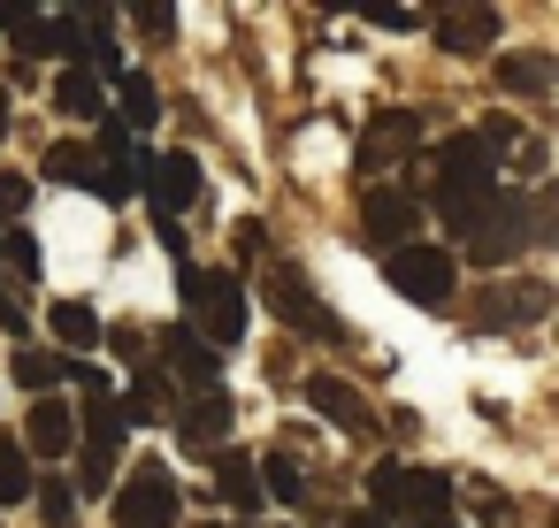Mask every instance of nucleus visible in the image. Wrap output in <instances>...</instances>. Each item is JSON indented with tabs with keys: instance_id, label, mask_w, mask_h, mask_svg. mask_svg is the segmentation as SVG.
<instances>
[{
	"instance_id": "4",
	"label": "nucleus",
	"mask_w": 559,
	"mask_h": 528,
	"mask_svg": "<svg viewBox=\"0 0 559 528\" xmlns=\"http://www.w3.org/2000/svg\"><path fill=\"white\" fill-rule=\"evenodd\" d=\"M421 139H429V116H421V108H376V116L360 123V139H353V169H360L368 184H383L391 169L421 161Z\"/></svg>"
},
{
	"instance_id": "34",
	"label": "nucleus",
	"mask_w": 559,
	"mask_h": 528,
	"mask_svg": "<svg viewBox=\"0 0 559 528\" xmlns=\"http://www.w3.org/2000/svg\"><path fill=\"white\" fill-rule=\"evenodd\" d=\"M131 24H139V32H154V39H177V9H169V0H139Z\"/></svg>"
},
{
	"instance_id": "30",
	"label": "nucleus",
	"mask_w": 559,
	"mask_h": 528,
	"mask_svg": "<svg viewBox=\"0 0 559 528\" xmlns=\"http://www.w3.org/2000/svg\"><path fill=\"white\" fill-rule=\"evenodd\" d=\"M32 497H39L47 528H78V490H70V475H39V482H32Z\"/></svg>"
},
{
	"instance_id": "38",
	"label": "nucleus",
	"mask_w": 559,
	"mask_h": 528,
	"mask_svg": "<svg viewBox=\"0 0 559 528\" xmlns=\"http://www.w3.org/2000/svg\"><path fill=\"white\" fill-rule=\"evenodd\" d=\"M406 528H460V513H429V520H406Z\"/></svg>"
},
{
	"instance_id": "32",
	"label": "nucleus",
	"mask_w": 559,
	"mask_h": 528,
	"mask_svg": "<svg viewBox=\"0 0 559 528\" xmlns=\"http://www.w3.org/2000/svg\"><path fill=\"white\" fill-rule=\"evenodd\" d=\"M32 192H39V184H32L24 169H0V223H24V207H32Z\"/></svg>"
},
{
	"instance_id": "37",
	"label": "nucleus",
	"mask_w": 559,
	"mask_h": 528,
	"mask_svg": "<svg viewBox=\"0 0 559 528\" xmlns=\"http://www.w3.org/2000/svg\"><path fill=\"white\" fill-rule=\"evenodd\" d=\"M345 528H391V520H376V513L360 505V513H345Z\"/></svg>"
},
{
	"instance_id": "9",
	"label": "nucleus",
	"mask_w": 559,
	"mask_h": 528,
	"mask_svg": "<svg viewBox=\"0 0 559 528\" xmlns=\"http://www.w3.org/2000/svg\"><path fill=\"white\" fill-rule=\"evenodd\" d=\"M177 421V444L185 452H223L230 444V429H238V398L215 383V391H185V406L169 413Z\"/></svg>"
},
{
	"instance_id": "21",
	"label": "nucleus",
	"mask_w": 559,
	"mask_h": 528,
	"mask_svg": "<svg viewBox=\"0 0 559 528\" xmlns=\"http://www.w3.org/2000/svg\"><path fill=\"white\" fill-rule=\"evenodd\" d=\"M116 123H123L131 139H146V131L162 123V85H154L146 70H123V77H116Z\"/></svg>"
},
{
	"instance_id": "18",
	"label": "nucleus",
	"mask_w": 559,
	"mask_h": 528,
	"mask_svg": "<svg viewBox=\"0 0 559 528\" xmlns=\"http://www.w3.org/2000/svg\"><path fill=\"white\" fill-rule=\"evenodd\" d=\"M16 444H24L32 459H70V444H78V421H70V406H62V398H39Z\"/></svg>"
},
{
	"instance_id": "22",
	"label": "nucleus",
	"mask_w": 559,
	"mask_h": 528,
	"mask_svg": "<svg viewBox=\"0 0 559 528\" xmlns=\"http://www.w3.org/2000/svg\"><path fill=\"white\" fill-rule=\"evenodd\" d=\"M55 108H62L70 123H100V116H108V85H100L93 70H78V62H62V77H55Z\"/></svg>"
},
{
	"instance_id": "24",
	"label": "nucleus",
	"mask_w": 559,
	"mask_h": 528,
	"mask_svg": "<svg viewBox=\"0 0 559 528\" xmlns=\"http://www.w3.org/2000/svg\"><path fill=\"white\" fill-rule=\"evenodd\" d=\"M406 475H414L406 459H376L368 467V513L376 520H406Z\"/></svg>"
},
{
	"instance_id": "35",
	"label": "nucleus",
	"mask_w": 559,
	"mask_h": 528,
	"mask_svg": "<svg viewBox=\"0 0 559 528\" xmlns=\"http://www.w3.org/2000/svg\"><path fill=\"white\" fill-rule=\"evenodd\" d=\"M368 24H383V32H421V16H414V9H399V0H383V9H368Z\"/></svg>"
},
{
	"instance_id": "14",
	"label": "nucleus",
	"mask_w": 559,
	"mask_h": 528,
	"mask_svg": "<svg viewBox=\"0 0 559 528\" xmlns=\"http://www.w3.org/2000/svg\"><path fill=\"white\" fill-rule=\"evenodd\" d=\"M215 490H223V505L238 513V520H261V467H253V452H238V444H223L215 452Z\"/></svg>"
},
{
	"instance_id": "7",
	"label": "nucleus",
	"mask_w": 559,
	"mask_h": 528,
	"mask_svg": "<svg viewBox=\"0 0 559 528\" xmlns=\"http://www.w3.org/2000/svg\"><path fill=\"white\" fill-rule=\"evenodd\" d=\"M261 299L276 307V322H284V329H299V337H314V345H353V329H345V322L307 291V276H299V268H284V261H276V268L261 276Z\"/></svg>"
},
{
	"instance_id": "23",
	"label": "nucleus",
	"mask_w": 559,
	"mask_h": 528,
	"mask_svg": "<svg viewBox=\"0 0 559 528\" xmlns=\"http://www.w3.org/2000/svg\"><path fill=\"white\" fill-rule=\"evenodd\" d=\"M47 329H55L70 352H100V329H108V322H100L93 299H55V307H47ZM70 352H62V360H70Z\"/></svg>"
},
{
	"instance_id": "20",
	"label": "nucleus",
	"mask_w": 559,
	"mask_h": 528,
	"mask_svg": "<svg viewBox=\"0 0 559 528\" xmlns=\"http://www.w3.org/2000/svg\"><path fill=\"white\" fill-rule=\"evenodd\" d=\"M146 169H154V146L139 139L131 154H116V161H100V169H93V192H100L108 207H123V200H146Z\"/></svg>"
},
{
	"instance_id": "17",
	"label": "nucleus",
	"mask_w": 559,
	"mask_h": 528,
	"mask_svg": "<svg viewBox=\"0 0 559 528\" xmlns=\"http://www.w3.org/2000/svg\"><path fill=\"white\" fill-rule=\"evenodd\" d=\"M162 360H169L192 391H215V375H223V352H207V345L192 337V322H169V329H162Z\"/></svg>"
},
{
	"instance_id": "28",
	"label": "nucleus",
	"mask_w": 559,
	"mask_h": 528,
	"mask_svg": "<svg viewBox=\"0 0 559 528\" xmlns=\"http://www.w3.org/2000/svg\"><path fill=\"white\" fill-rule=\"evenodd\" d=\"M261 467V497H276V505H299L307 497V467L292 459V452H269V459H253Z\"/></svg>"
},
{
	"instance_id": "33",
	"label": "nucleus",
	"mask_w": 559,
	"mask_h": 528,
	"mask_svg": "<svg viewBox=\"0 0 559 528\" xmlns=\"http://www.w3.org/2000/svg\"><path fill=\"white\" fill-rule=\"evenodd\" d=\"M78 490H85V497H108V490H116V459L78 452Z\"/></svg>"
},
{
	"instance_id": "31",
	"label": "nucleus",
	"mask_w": 559,
	"mask_h": 528,
	"mask_svg": "<svg viewBox=\"0 0 559 528\" xmlns=\"http://www.w3.org/2000/svg\"><path fill=\"white\" fill-rule=\"evenodd\" d=\"M0 253L16 261V276H24V284H39V238H32L24 223H9V230H0Z\"/></svg>"
},
{
	"instance_id": "3",
	"label": "nucleus",
	"mask_w": 559,
	"mask_h": 528,
	"mask_svg": "<svg viewBox=\"0 0 559 528\" xmlns=\"http://www.w3.org/2000/svg\"><path fill=\"white\" fill-rule=\"evenodd\" d=\"M185 322L207 352H230L246 337V284L230 268H185Z\"/></svg>"
},
{
	"instance_id": "6",
	"label": "nucleus",
	"mask_w": 559,
	"mask_h": 528,
	"mask_svg": "<svg viewBox=\"0 0 559 528\" xmlns=\"http://www.w3.org/2000/svg\"><path fill=\"white\" fill-rule=\"evenodd\" d=\"M383 276H391V291H399L406 307H452V284H460V261H452L444 245H429V238H414V245H399V253H383Z\"/></svg>"
},
{
	"instance_id": "13",
	"label": "nucleus",
	"mask_w": 559,
	"mask_h": 528,
	"mask_svg": "<svg viewBox=\"0 0 559 528\" xmlns=\"http://www.w3.org/2000/svg\"><path fill=\"white\" fill-rule=\"evenodd\" d=\"M192 200H200V161H192V154H154V169H146V207H154L162 223H177Z\"/></svg>"
},
{
	"instance_id": "8",
	"label": "nucleus",
	"mask_w": 559,
	"mask_h": 528,
	"mask_svg": "<svg viewBox=\"0 0 559 528\" xmlns=\"http://www.w3.org/2000/svg\"><path fill=\"white\" fill-rule=\"evenodd\" d=\"M353 223H360L353 238H360L368 253H399V245H414V238H421V200H414V192H399V184H368Z\"/></svg>"
},
{
	"instance_id": "39",
	"label": "nucleus",
	"mask_w": 559,
	"mask_h": 528,
	"mask_svg": "<svg viewBox=\"0 0 559 528\" xmlns=\"http://www.w3.org/2000/svg\"><path fill=\"white\" fill-rule=\"evenodd\" d=\"M0 139H9V85H0Z\"/></svg>"
},
{
	"instance_id": "27",
	"label": "nucleus",
	"mask_w": 559,
	"mask_h": 528,
	"mask_svg": "<svg viewBox=\"0 0 559 528\" xmlns=\"http://www.w3.org/2000/svg\"><path fill=\"white\" fill-rule=\"evenodd\" d=\"M9 375H16L32 398H55V383H62V352H47V345H24V352L9 360Z\"/></svg>"
},
{
	"instance_id": "12",
	"label": "nucleus",
	"mask_w": 559,
	"mask_h": 528,
	"mask_svg": "<svg viewBox=\"0 0 559 528\" xmlns=\"http://www.w3.org/2000/svg\"><path fill=\"white\" fill-rule=\"evenodd\" d=\"M421 32L444 55H483L490 39H506V16L498 9H437V16H421Z\"/></svg>"
},
{
	"instance_id": "16",
	"label": "nucleus",
	"mask_w": 559,
	"mask_h": 528,
	"mask_svg": "<svg viewBox=\"0 0 559 528\" xmlns=\"http://www.w3.org/2000/svg\"><path fill=\"white\" fill-rule=\"evenodd\" d=\"M559 85V62L544 55V47H513V55H498V93H513V100H544Z\"/></svg>"
},
{
	"instance_id": "5",
	"label": "nucleus",
	"mask_w": 559,
	"mask_h": 528,
	"mask_svg": "<svg viewBox=\"0 0 559 528\" xmlns=\"http://www.w3.org/2000/svg\"><path fill=\"white\" fill-rule=\"evenodd\" d=\"M108 505H116V528H177V513H185V490H177V475H169V459H131V482H116L108 490Z\"/></svg>"
},
{
	"instance_id": "1",
	"label": "nucleus",
	"mask_w": 559,
	"mask_h": 528,
	"mask_svg": "<svg viewBox=\"0 0 559 528\" xmlns=\"http://www.w3.org/2000/svg\"><path fill=\"white\" fill-rule=\"evenodd\" d=\"M551 238H559V230H551V207H544V200H528L521 184H498V192H490V207L475 215V230H467L460 245H467L483 268H506V261H521L528 245H551Z\"/></svg>"
},
{
	"instance_id": "26",
	"label": "nucleus",
	"mask_w": 559,
	"mask_h": 528,
	"mask_svg": "<svg viewBox=\"0 0 559 528\" xmlns=\"http://www.w3.org/2000/svg\"><path fill=\"white\" fill-rule=\"evenodd\" d=\"M32 482H39V467H32V452L0 429V505H24L32 497Z\"/></svg>"
},
{
	"instance_id": "29",
	"label": "nucleus",
	"mask_w": 559,
	"mask_h": 528,
	"mask_svg": "<svg viewBox=\"0 0 559 528\" xmlns=\"http://www.w3.org/2000/svg\"><path fill=\"white\" fill-rule=\"evenodd\" d=\"M100 345H108L123 368H154V329H146V322H108Z\"/></svg>"
},
{
	"instance_id": "15",
	"label": "nucleus",
	"mask_w": 559,
	"mask_h": 528,
	"mask_svg": "<svg viewBox=\"0 0 559 528\" xmlns=\"http://www.w3.org/2000/svg\"><path fill=\"white\" fill-rule=\"evenodd\" d=\"M116 413H123V429H131V421H139V429L169 421V413H177V391H169V375H162V368H131V383H123Z\"/></svg>"
},
{
	"instance_id": "10",
	"label": "nucleus",
	"mask_w": 559,
	"mask_h": 528,
	"mask_svg": "<svg viewBox=\"0 0 559 528\" xmlns=\"http://www.w3.org/2000/svg\"><path fill=\"white\" fill-rule=\"evenodd\" d=\"M551 314V284L544 276H513V284H490L475 299V329H528Z\"/></svg>"
},
{
	"instance_id": "25",
	"label": "nucleus",
	"mask_w": 559,
	"mask_h": 528,
	"mask_svg": "<svg viewBox=\"0 0 559 528\" xmlns=\"http://www.w3.org/2000/svg\"><path fill=\"white\" fill-rule=\"evenodd\" d=\"M93 169H100L93 146H70V139H62V146H47V161H39L32 184H78V192H93Z\"/></svg>"
},
{
	"instance_id": "11",
	"label": "nucleus",
	"mask_w": 559,
	"mask_h": 528,
	"mask_svg": "<svg viewBox=\"0 0 559 528\" xmlns=\"http://www.w3.org/2000/svg\"><path fill=\"white\" fill-rule=\"evenodd\" d=\"M307 406H314L337 436H353V444H368V436H376V413H368V398H360L345 375H307Z\"/></svg>"
},
{
	"instance_id": "19",
	"label": "nucleus",
	"mask_w": 559,
	"mask_h": 528,
	"mask_svg": "<svg viewBox=\"0 0 559 528\" xmlns=\"http://www.w3.org/2000/svg\"><path fill=\"white\" fill-rule=\"evenodd\" d=\"M70 421H78V452H100V459H116V444H123L116 391H85V406H70Z\"/></svg>"
},
{
	"instance_id": "36",
	"label": "nucleus",
	"mask_w": 559,
	"mask_h": 528,
	"mask_svg": "<svg viewBox=\"0 0 559 528\" xmlns=\"http://www.w3.org/2000/svg\"><path fill=\"white\" fill-rule=\"evenodd\" d=\"M0 329H9V337H24V329H32V307H24V299H9V291H0Z\"/></svg>"
},
{
	"instance_id": "40",
	"label": "nucleus",
	"mask_w": 559,
	"mask_h": 528,
	"mask_svg": "<svg viewBox=\"0 0 559 528\" xmlns=\"http://www.w3.org/2000/svg\"><path fill=\"white\" fill-rule=\"evenodd\" d=\"M200 528H246V520H200Z\"/></svg>"
},
{
	"instance_id": "2",
	"label": "nucleus",
	"mask_w": 559,
	"mask_h": 528,
	"mask_svg": "<svg viewBox=\"0 0 559 528\" xmlns=\"http://www.w3.org/2000/svg\"><path fill=\"white\" fill-rule=\"evenodd\" d=\"M490 192H498V169L483 161V146H475L467 131H452V139L437 146V223H444L452 238H467L475 215L490 207Z\"/></svg>"
}]
</instances>
